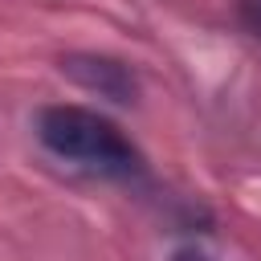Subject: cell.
I'll list each match as a JSON object with an SVG mask.
<instances>
[{"label": "cell", "mask_w": 261, "mask_h": 261, "mask_svg": "<svg viewBox=\"0 0 261 261\" xmlns=\"http://www.w3.org/2000/svg\"><path fill=\"white\" fill-rule=\"evenodd\" d=\"M37 139L49 155H57V159H65L82 171H94V175H106V179L143 175L139 147L98 110L65 106V102L41 106L37 110Z\"/></svg>", "instance_id": "obj_1"}, {"label": "cell", "mask_w": 261, "mask_h": 261, "mask_svg": "<svg viewBox=\"0 0 261 261\" xmlns=\"http://www.w3.org/2000/svg\"><path fill=\"white\" fill-rule=\"evenodd\" d=\"M61 73L73 77L82 90L110 98V102H135L139 98V77L130 73V65L114 61V57H98V53H69L61 57Z\"/></svg>", "instance_id": "obj_2"}, {"label": "cell", "mask_w": 261, "mask_h": 261, "mask_svg": "<svg viewBox=\"0 0 261 261\" xmlns=\"http://www.w3.org/2000/svg\"><path fill=\"white\" fill-rule=\"evenodd\" d=\"M237 20L249 37L261 41V0H237Z\"/></svg>", "instance_id": "obj_3"}, {"label": "cell", "mask_w": 261, "mask_h": 261, "mask_svg": "<svg viewBox=\"0 0 261 261\" xmlns=\"http://www.w3.org/2000/svg\"><path fill=\"white\" fill-rule=\"evenodd\" d=\"M171 261H216L204 245H196V241H188V245H179V249H171Z\"/></svg>", "instance_id": "obj_4"}]
</instances>
